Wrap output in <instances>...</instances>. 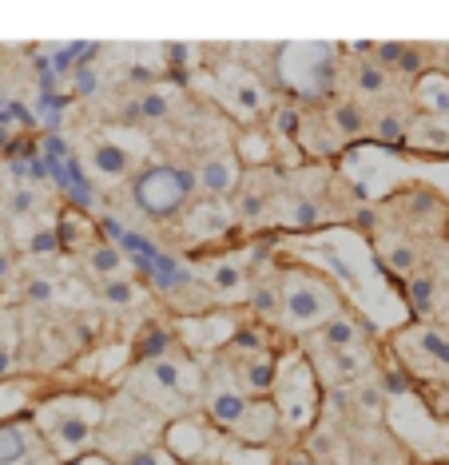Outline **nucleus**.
I'll use <instances>...</instances> for the list:
<instances>
[{
	"label": "nucleus",
	"mask_w": 449,
	"mask_h": 465,
	"mask_svg": "<svg viewBox=\"0 0 449 465\" xmlns=\"http://www.w3.org/2000/svg\"><path fill=\"white\" fill-rule=\"evenodd\" d=\"M144 374L155 382V390H164V394H191V390L199 386V374H195V362H184V358H152V362H144Z\"/></svg>",
	"instance_id": "9"
},
{
	"label": "nucleus",
	"mask_w": 449,
	"mask_h": 465,
	"mask_svg": "<svg viewBox=\"0 0 449 465\" xmlns=\"http://www.w3.org/2000/svg\"><path fill=\"white\" fill-rule=\"evenodd\" d=\"M445 68H449V48H445Z\"/></svg>",
	"instance_id": "48"
},
{
	"label": "nucleus",
	"mask_w": 449,
	"mask_h": 465,
	"mask_svg": "<svg viewBox=\"0 0 449 465\" xmlns=\"http://www.w3.org/2000/svg\"><path fill=\"white\" fill-rule=\"evenodd\" d=\"M279 406L274 401H254L251 398V406H247V414H243V421L231 430V438L234 441H243V446H266V441L279 433Z\"/></svg>",
	"instance_id": "8"
},
{
	"label": "nucleus",
	"mask_w": 449,
	"mask_h": 465,
	"mask_svg": "<svg viewBox=\"0 0 449 465\" xmlns=\"http://www.w3.org/2000/svg\"><path fill=\"white\" fill-rule=\"evenodd\" d=\"M36 446V433L20 421H0V465H20Z\"/></svg>",
	"instance_id": "17"
},
{
	"label": "nucleus",
	"mask_w": 449,
	"mask_h": 465,
	"mask_svg": "<svg viewBox=\"0 0 449 465\" xmlns=\"http://www.w3.org/2000/svg\"><path fill=\"white\" fill-rule=\"evenodd\" d=\"M418 100L430 112H449V76L445 72H422L418 76Z\"/></svg>",
	"instance_id": "23"
},
{
	"label": "nucleus",
	"mask_w": 449,
	"mask_h": 465,
	"mask_svg": "<svg viewBox=\"0 0 449 465\" xmlns=\"http://www.w3.org/2000/svg\"><path fill=\"white\" fill-rule=\"evenodd\" d=\"M283 294V322L291 331H314L326 319L338 314V294L326 279H314V274H291V279L279 287Z\"/></svg>",
	"instance_id": "3"
},
{
	"label": "nucleus",
	"mask_w": 449,
	"mask_h": 465,
	"mask_svg": "<svg viewBox=\"0 0 449 465\" xmlns=\"http://www.w3.org/2000/svg\"><path fill=\"white\" fill-rule=\"evenodd\" d=\"M314 342L323 346V351H358L362 342V322L354 314H334V319H326L323 326H314Z\"/></svg>",
	"instance_id": "13"
},
{
	"label": "nucleus",
	"mask_w": 449,
	"mask_h": 465,
	"mask_svg": "<svg viewBox=\"0 0 449 465\" xmlns=\"http://www.w3.org/2000/svg\"><path fill=\"white\" fill-rule=\"evenodd\" d=\"M100 414V401L92 398H52L36 410V426L45 446L56 453V461H72L92 450Z\"/></svg>",
	"instance_id": "1"
},
{
	"label": "nucleus",
	"mask_w": 449,
	"mask_h": 465,
	"mask_svg": "<svg viewBox=\"0 0 449 465\" xmlns=\"http://www.w3.org/2000/svg\"><path fill=\"white\" fill-rule=\"evenodd\" d=\"M8 279H13V255L0 251V282H8Z\"/></svg>",
	"instance_id": "46"
},
{
	"label": "nucleus",
	"mask_w": 449,
	"mask_h": 465,
	"mask_svg": "<svg viewBox=\"0 0 449 465\" xmlns=\"http://www.w3.org/2000/svg\"><path fill=\"white\" fill-rule=\"evenodd\" d=\"M171 342H175V338H171L167 331H147L144 342L135 346V354H140L144 362H152V358H164V354L171 351Z\"/></svg>",
	"instance_id": "31"
},
{
	"label": "nucleus",
	"mask_w": 449,
	"mask_h": 465,
	"mask_svg": "<svg viewBox=\"0 0 449 465\" xmlns=\"http://www.w3.org/2000/svg\"><path fill=\"white\" fill-rule=\"evenodd\" d=\"M405 386H410V382H405V374H402L398 366H394V370H382V390H386V394H402Z\"/></svg>",
	"instance_id": "40"
},
{
	"label": "nucleus",
	"mask_w": 449,
	"mask_h": 465,
	"mask_svg": "<svg viewBox=\"0 0 449 465\" xmlns=\"http://www.w3.org/2000/svg\"><path fill=\"white\" fill-rule=\"evenodd\" d=\"M132 115H140V120H164V115H167V96H159V92H147V96L132 108Z\"/></svg>",
	"instance_id": "34"
},
{
	"label": "nucleus",
	"mask_w": 449,
	"mask_h": 465,
	"mask_svg": "<svg viewBox=\"0 0 449 465\" xmlns=\"http://www.w3.org/2000/svg\"><path fill=\"white\" fill-rule=\"evenodd\" d=\"M25 251H28L32 259H48V255H56V251H60L56 227H40V231H32L28 242H25Z\"/></svg>",
	"instance_id": "28"
},
{
	"label": "nucleus",
	"mask_w": 449,
	"mask_h": 465,
	"mask_svg": "<svg viewBox=\"0 0 449 465\" xmlns=\"http://www.w3.org/2000/svg\"><path fill=\"white\" fill-rule=\"evenodd\" d=\"M227 92H231V108L243 112V115H263L271 108V100H266V88L247 72H227Z\"/></svg>",
	"instance_id": "15"
},
{
	"label": "nucleus",
	"mask_w": 449,
	"mask_h": 465,
	"mask_svg": "<svg viewBox=\"0 0 449 465\" xmlns=\"http://www.w3.org/2000/svg\"><path fill=\"white\" fill-rule=\"evenodd\" d=\"M318 378L326 386H350L362 370V354L358 351H323L318 346Z\"/></svg>",
	"instance_id": "14"
},
{
	"label": "nucleus",
	"mask_w": 449,
	"mask_h": 465,
	"mask_svg": "<svg viewBox=\"0 0 449 465\" xmlns=\"http://www.w3.org/2000/svg\"><path fill=\"white\" fill-rule=\"evenodd\" d=\"M247 406H251V394L243 386H215L207 394V418H211V426L227 430V433L243 421Z\"/></svg>",
	"instance_id": "10"
},
{
	"label": "nucleus",
	"mask_w": 449,
	"mask_h": 465,
	"mask_svg": "<svg viewBox=\"0 0 449 465\" xmlns=\"http://www.w3.org/2000/svg\"><path fill=\"white\" fill-rule=\"evenodd\" d=\"M263 207H266L263 195H243V199H239V215H247V219H259Z\"/></svg>",
	"instance_id": "42"
},
{
	"label": "nucleus",
	"mask_w": 449,
	"mask_h": 465,
	"mask_svg": "<svg viewBox=\"0 0 449 465\" xmlns=\"http://www.w3.org/2000/svg\"><path fill=\"white\" fill-rule=\"evenodd\" d=\"M211 441H215V433H211V426H203L199 418H175L164 430V450L184 465H199L211 453Z\"/></svg>",
	"instance_id": "5"
},
{
	"label": "nucleus",
	"mask_w": 449,
	"mask_h": 465,
	"mask_svg": "<svg viewBox=\"0 0 449 465\" xmlns=\"http://www.w3.org/2000/svg\"><path fill=\"white\" fill-rule=\"evenodd\" d=\"M274 406L286 426L306 430L318 414V370L306 358H291V362H279V382H274Z\"/></svg>",
	"instance_id": "4"
},
{
	"label": "nucleus",
	"mask_w": 449,
	"mask_h": 465,
	"mask_svg": "<svg viewBox=\"0 0 449 465\" xmlns=\"http://www.w3.org/2000/svg\"><path fill=\"white\" fill-rule=\"evenodd\" d=\"M100 299L108 306H132L140 299V287H135V279H127V274H112V279H100Z\"/></svg>",
	"instance_id": "24"
},
{
	"label": "nucleus",
	"mask_w": 449,
	"mask_h": 465,
	"mask_svg": "<svg viewBox=\"0 0 449 465\" xmlns=\"http://www.w3.org/2000/svg\"><path fill=\"white\" fill-rule=\"evenodd\" d=\"M382 262H386L394 274H402V279H405V274L418 271V247H414V242H402V239H398V242H390V247L382 251Z\"/></svg>",
	"instance_id": "26"
},
{
	"label": "nucleus",
	"mask_w": 449,
	"mask_h": 465,
	"mask_svg": "<svg viewBox=\"0 0 449 465\" xmlns=\"http://www.w3.org/2000/svg\"><path fill=\"white\" fill-rule=\"evenodd\" d=\"M199 192L211 195V199H231L239 192V179H243V163L234 152H219V155H207L199 163Z\"/></svg>",
	"instance_id": "7"
},
{
	"label": "nucleus",
	"mask_w": 449,
	"mask_h": 465,
	"mask_svg": "<svg viewBox=\"0 0 449 465\" xmlns=\"http://www.w3.org/2000/svg\"><path fill=\"white\" fill-rule=\"evenodd\" d=\"M179 334H184L187 346H219V342H231L234 334V322L227 314H211V319H195V322H179Z\"/></svg>",
	"instance_id": "16"
},
{
	"label": "nucleus",
	"mask_w": 449,
	"mask_h": 465,
	"mask_svg": "<svg viewBox=\"0 0 449 465\" xmlns=\"http://www.w3.org/2000/svg\"><path fill=\"white\" fill-rule=\"evenodd\" d=\"M64 465H115L108 453H95V450H88V453H80V458H72V461H64Z\"/></svg>",
	"instance_id": "44"
},
{
	"label": "nucleus",
	"mask_w": 449,
	"mask_h": 465,
	"mask_svg": "<svg viewBox=\"0 0 449 465\" xmlns=\"http://www.w3.org/2000/svg\"><path fill=\"white\" fill-rule=\"evenodd\" d=\"M16 370V351L13 346H0V378H8Z\"/></svg>",
	"instance_id": "45"
},
{
	"label": "nucleus",
	"mask_w": 449,
	"mask_h": 465,
	"mask_svg": "<svg viewBox=\"0 0 449 465\" xmlns=\"http://www.w3.org/2000/svg\"><path fill=\"white\" fill-rule=\"evenodd\" d=\"M234 155L243 167H271L274 163V143L266 132H243L234 140Z\"/></svg>",
	"instance_id": "20"
},
{
	"label": "nucleus",
	"mask_w": 449,
	"mask_h": 465,
	"mask_svg": "<svg viewBox=\"0 0 449 465\" xmlns=\"http://www.w3.org/2000/svg\"><path fill=\"white\" fill-rule=\"evenodd\" d=\"M405 299H410L418 311H430V299H434V279L430 274H405Z\"/></svg>",
	"instance_id": "29"
},
{
	"label": "nucleus",
	"mask_w": 449,
	"mask_h": 465,
	"mask_svg": "<svg viewBox=\"0 0 449 465\" xmlns=\"http://www.w3.org/2000/svg\"><path fill=\"white\" fill-rule=\"evenodd\" d=\"M184 223L191 239H223L234 227V211L227 207V199H211L203 195L199 203H191L184 211Z\"/></svg>",
	"instance_id": "6"
},
{
	"label": "nucleus",
	"mask_w": 449,
	"mask_h": 465,
	"mask_svg": "<svg viewBox=\"0 0 449 465\" xmlns=\"http://www.w3.org/2000/svg\"><path fill=\"white\" fill-rule=\"evenodd\" d=\"M274 382H279V358L266 351L247 354V362L239 366V386L251 398H266V394H274Z\"/></svg>",
	"instance_id": "11"
},
{
	"label": "nucleus",
	"mask_w": 449,
	"mask_h": 465,
	"mask_svg": "<svg viewBox=\"0 0 449 465\" xmlns=\"http://www.w3.org/2000/svg\"><path fill=\"white\" fill-rule=\"evenodd\" d=\"M358 398H362V406H366V410H382V401H386V390H382V382L378 386H362Z\"/></svg>",
	"instance_id": "41"
},
{
	"label": "nucleus",
	"mask_w": 449,
	"mask_h": 465,
	"mask_svg": "<svg viewBox=\"0 0 449 465\" xmlns=\"http://www.w3.org/2000/svg\"><path fill=\"white\" fill-rule=\"evenodd\" d=\"M271 124H274V132H279L283 140H298V132H303V115H298L294 108H279L271 115Z\"/></svg>",
	"instance_id": "33"
},
{
	"label": "nucleus",
	"mask_w": 449,
	"mask_h": 465,
	"mask_svg": "<svg viewBox=\"0 0 449 465\" xmlns=\"http://www.w3.org/2000/svg\"><path fill=\"white\" fill-rule=\"evenodd\" d=\"M358 88L362 92H382L386 88V68L382 64H362L358 68Z\"/></svg>",
	"instance_id": "35"
},
{
	"label": "nucleus",
	"mask_w": 449,
	"mask_h": 465,
	"mask_svg": "<svg viewBox=\"0 0 449 465\" xmlns=\"http://www.w3.org/2000/svg\"><path fill=\"white\" fill-rule=\"evenodd\" d=\"M291 223L294 227H318V207L314 203H294V211H291Z\"/></svg>",
	"instance_id": "38"
},
{
	"label": "nucleus",
	"mask_w": 449,
	"mask_h": 465,
	"mask_svg": "<svg viewBox=\"0 0 449 465\" xmlns=\"http://www.w3.org/2000/svg\"><path fill=\"white\" fill-rule=\"evenodd\" d=\"M88 163H92V172H95V175H108V179H120V175L132 172V155H127V147L112 143V140L92 143Z\"/></svg>",
	"instance_id": "18"
},
{
	"label": "nucleus",
	"mask_w": 449,
	"mask_h": 465,
	"mask_svg": "<svg viewBox=\"0 0 449 465\" xmlns=\"http://www.w3.org/2000/svg\"><path fill=\"white\" fill-rule=\"evenodd\" d=\"M52 299H56V287H52V279H45V274H32V279L25 282V302L48 306Z\"/></svg>",
	"instance_id": "32"
},
{
	"label": "nucleus",
	"mask_w": 449,
	"mask_h": 465,
	"mask_svg": "<svg viewBox=\"0 0 449 465\" xmlns=\"http://www.w3.org/2000/svg\"><path fill=\"white\" fill-rule=\"evenodd\" d=\"M402 120H398V115H386V120H382L378 124V140H386V143H402Z\"/></svg>",
	"instance_id": "39"
},
{
	"label": "nucleus",
	"mask_w": 449,
	"mask_h": 465,
	"mask_svg": "<svg viewBox=\"0 0 449 465\" xmlns=\"http://www.w3.org/2000/svg\"><path fill=\"white\" fill-rule=\"evenodd\" d=\"M398 68L405 72V76L422 72V52H418V48H405V52H402V60H398Z\"/></svg>",
	"instance_id": "43"
},
{
	"label": "nucleus",
	"mask_w": 449,
	"mask_h": 465,
	"mask_svg": "<svg viewBox=\"0 0 449 465\" xmlns=\"http://www.w3.org/2000/svg\"><path fill=\"white\" fill-rule=\"evenodd\" d=\"M414 346H418L422 362L434 370H449V331H434V326H418L410 334Z\"/></svg>",
	"instance_id": "19"
},
{
	"label": "nucleus",
	"mask_w": 449,
	"mask_h": 465,
	"mask_svg": "<svg viewBox=\"0 0 449 465\" xmlns=\"http://www.w3.org/2000/svg\"><path fill=\"white\" fill-rule=\"evenodd\" d=\"M8 147H13V132H8L5 124H0V152H8Z\"/></svg>",
	"instance_id": "47"
},
{
	"label": "nucleus",
	"mask_w": 449,
	"mask_h": 465,
	"mask_svg": "<svg viewBox=\"0 0 449 465\" xmlns=\"http://www.w3.org/2000/svg\"><path fill=\"white\" fill-rule=\"evenodd\" d=\"M330 124H334L338 135H346V140H358V135L366 132V112H362L358 104H338L334 115H330Z\"/></svg>",
	"instance_id": "25"
},
{
	"label": "nucleus",
	"mask_w": 449,
	"mask_h": 465,
	"mask_svg": "<svg viewBox=\"0 0 449 465\" xmlns=\"http://www.w3.org/2000/svg\"><path fill=\"white\" fill-rule=\"evenodd\" d=\"M167 458H171L167 450L164 453H159V450H132L120 465H167Z\"/></svg>",
	"instance_id": "37"
},
{
	"label": "nucleus",
	"mask_w": 449,
	"mask_h": 465,
	"mask_svg": "<svg viewBox=\"0 0 449 465\" xmlns=\"http://www.w3.org/2000/svg\"><path fill=\"white\" fill-rule=\"evenodd\" d=\"M56 235H60V251H84V255H88L95 242H104L100 231H95V223H92L88 215H84V211H76V207L60 211Z\"/></svg>",
	"instance_id": "12"
},
{
	"label": "nucleus",
	"mask_w": 449,
	"mask_h": 465,
	"mask_svg": "<svg viewBox=\"0 0 449 465\" xmlns=\"http://www.w3.org/2000/svg\"><path fill=\"white\" fill-rule=\"evenodd\" d=\"M84 267H88V274H95V279H112V274L124 271V251L115 247V242H95L88 255H84Z\"/></svg>",
	"instance_id": "21"
},
{
	"label": "nucleus",
	"mask_w": 449,
	"mask_h": 465,
	"mask_svg": "<svg viewBox=\"0 0 449 465\" xmlns=\"http://www.w3.org/2000/svg\"><path fill=\"white\" fill-rule=\"evenodd\" d=\"M199 192V175L184 172V167H147V172L135 179L132 195L135 203H140V211L147 219H175L184 215V207L191 203V195Z\"/></svg>",
	"instance_id": "2"
},
{
	"label": "nucleus",
	"mask_w": 449,
	"mask_h": 465,
	"mask_svg": "<svg viewBox=\"0 0 449 465\" xmlns=\"http://www.w3.org/2000/svg\"><path fill=\"white\" fill-rule=\"evenodd\" d=\"M251 311L254 314H279L283 311L279 287H271V282H259V287H251Z\"/></svg>",
	"instance_id": "30"
},
{
	"label": "nucleus",
	"mask_w": 449,
	"mask_h": 465,
	"mask_svg": "<svg viewBox=\"0 0 449 465\" xmlns=\"http://www.w3.org/2000/svg\"><path fill=\"white\" fill-rule=\"evenodd\" d=\"M207 282H211V291H215V294H223V299H231V294H239L243 287H247V271H243L239 262L223 259V262H215V267H211Z\"/></svg>",
	"instance_id": "22"
},
{
	"label": "nucleus",
	"mask_w": 449,
	"mask_h": 465,
	"mask_svg": "<svg viewBox=\"0 0 449 465\" xmlns=\"http://www.w3.org/2000/svg\"><path fill=\"white\" fill-rule=\"evenodd\" d=\"M25 410H28V394L20 386L0 378V421H16Z\"/></svg>",
	"instance_id": "27"
},
{
	"label": "nucleus",
	"mask_w": 449,
	"mask_h": 465,
	"mask_svg": "<svg viewBox=\"0 0 449 465\" xmlns=\"http://www.w3.org/2000/svg\"><path fill=\"white\" fill-rule=\"evenodd\" d=\"M8 207H13V215H32V211L40 207V199H36V192H32V187H20V192L8 199Z\"/></svg>",
	"instance_id": "36"
}]
</instances>
